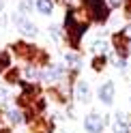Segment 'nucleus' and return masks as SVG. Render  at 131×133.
Returning <instances> with one entry per match:
<instances>
[{"mask_svg":"<svg viewBox=\"0 0 131 133\" xmlns=\"http://www.w3.org/2000/svg\"><path fill=\"white\" fill-rule=\"evenodd\" d=\"M62 30H64V41H67V45L71 49H77L82 37L86 35V26H82V24L67 11L64 13V22H62Z\"/></svg>","mask_w":131,"mask_h":133,"instance_id":"nucleus-1","label":"nucleus"},{"mask_svg":"<svg viewBox=\"0 0 131 133\" xmlns=\"http://www.w3.org/2000/svg\"><path fill=\"white\" fill-rule=\"evenodd\" d=\"M86 11L90 15V24H97V26H105L112 17V9L108 4V0H90V2H84Z\"/></svg>","mask_w":131,"mask_h":133,"instance_id":"nucleus-2","label":"nucleus"},{"mask_svg":"<svg viewBox=\"0 0 131 133\" xmlns=\"http://www.w3.org/2000/svg\"><path fill=\"white\" fill-rule=\"evenodd\" d=\"M11 24L15 28H17V32H22L24 39H35L39 35V26L35 22H32L30 17H26V15H22L19 11L11 15Z\"/></svg>","mask_w":131,"mask_h":133,"instance_id":"nucleus-3","label":"nucleus"},{"mask_svg":"<svg viewBox=\"0 0 131 133\" xmlns=\"http://www.w3.org/2000/svg\"><path fill=\"white\" fill-rule=\"evenodd\" d=\"M67 79V66L58 64V62H47L43 69H41V82L45 84H58V82Z\"/></svg>","mask_w":131,"mask_h":133,"instance_id":"nucleus-4","label":"nucleus"},{"mask_svg":"<svg viewBox=\"0 0 131 133\" xmlns=\"http://www.w3.org/2000/svg\"><path fill=\"white\" fill-rule=\"evenodd\" d=\"M108 127V118L99 112H90L84 116V131L86 133H103V129Z\"/></svg>","mask_w":131,"mask_h":133,"instance_id":"nucleus-5","label":"nucleus"},{"mask_svg":"<svg viewBox=\"0 0 131 133\" xmlns=\"http://www.w3.org/2000/svg\"><path fill=\"white\" fill-rule=\"evenodd\" d=\"M0 110H2V107H0ZM2 114H4V122L9 124V127H19V124H26L28 122V114L24 112L22 107H17V105L4 107Z\"/></svg>","mask_w":131,"mask_h":133,"instance_id":"nucleus-6","label":"nucleus"},{"mask_svg":"<svg viewBox=\"0 0 131 133\" xmlns=\"http://www.w3.org/2000/svg\"><path fill=\"white\" fill-rule=\"evenodd\" d=\"M73 99L77 103H82V105L93 103V88H90V84L86 79H77L73 84Z\"/></svg>","mask_w":131,"mask_h":133,"instance_id":"nucleus-7","label":"nucleus"},{"mask_svg":"<svg viewBox=\"0 0 131 133\" xmlns=\"http://www.w3.org/2000/svg\"><path fill=\"white\" fill-rule=\"evenodd\" d=\"M35 45H30V43H26V41H15V43L9 47V52L11 54H15V58H19V60H24V62H30V56L35 54Z\"/></svg>","mask_w":131,"mask_h":133,"instance_id":"nucleus-8","label":"nucleus"},{"mask_svg":"<svg viewBox=\"0 0 131 133\" xmlns=\"http://www.w3.org/2000/svg\"><path fill=\"white\" fill-rule=\"evenodd\" d=\"M26 124H28V133H54V122L43 116L30 118Z\"/></svg>","mask_w":131,"mask_h":133,"instance_id":"nucleus-9","label":"nucleus"},{"mask_svg":"<svg viewBox=\"0 0 131 133\" xmlns=\"http://www.w3.org/2000/svg\"><path fill=\"white\" fill-rule=\"evenodd\" d=\"M97 97H99V101L103 105H112L114 99H116V86H114V82L112 79L103 82V84L99 86V90H97Z\"/></svg>","mask_w":131,"mask_h":133,"instance_id":"nucleus-10","label":"nucleus"},{"mask_svg":"<svg viewBox=\"0 0 131 133\" xmlns=\"http://www.w3.org/2000/svg\"><path fill=\"white\" fill-rule=\"evenodd\" d=\"M112 133H131V120L127 114L116 112L112 120Z\"/></svg>","mask_w":131,"mask_h":133,"instance_id":"nucleus-11","label":"nucleus"},{"mask_svg":"<svg viewBox=\"0 0 131 133\" xmlns=\"http://www.w3.org/2000/svg\"><path fill=\"white\" fill-rule=\"evenodd\" d=\"M110 49H112V43H110L105 37H97L93 43H90V52H93L95 56H108Z\"/></svg>","mask_w":131,"mask_h":133,"instance_id":"nucleus-12","label":"nucleus"},{"mask_svg":"<svg viewBox=\"0 0 131 133\" xmlns=\"http://www.w3.org/2000/svg\"><path fill=\"white\" fill-rule=\"evenodd\" d=\"M64 64H67V69H77L80 71V66H82V56L77 52H64Z\"/></svg>","mask_w":131,"mask_h":133,"instance_id":"nucleus-13","label":"nucleus"},{"mask_svg":"<svg viewBox=\"0 0 131 133\" xmlns=\"http://www.w3.org/2000/svg\"><path fill=\"white\" fill-rule=\"evenodd\" d=\"M54 2L52 0H35V9L41 13V15H45V17H50V15L54 13Z\"/></svg>","mask_w":131,"mask_h":133,"instance_id":"nucleus-14","label":"nucleus"},{"mask_svg":"<svg viewBox=\"0 0 131 133\" xmlns=\"http://www.w3.org/2000/svg\"><path fill=\"white\" fill-rule=\"evenodd\" d=\"M2 75H4V79L9 82V84H22V82H24V79H22V69H17V66L6 69Z\"/></svg>","mask_w":131,"mask_h":133,"instance_id":"nucleus-15","label":"nucleus"},{"mask_svg":"<svg viewBox=\"0 0 131 133\" xmlns=\"http://www.w3.org/2000/svg\"><path fill=\"white\" fill-rule=\"evenodd\" d=\"M108 56H93V60H90V69L95 71V73H101L105 66H108Z\"/></svg>","mask_w":131,"mask_h":133,"instance_id":"nucleus-16","label":"nucleus"},{"mask_svg":"<svg viewBox=\"0 0 131 133\" xmlns=\"http://www.w3.org/2000/svg\"><path fill=\"white\" fill-rule=\"evenodd\" d=\"M47 32H50V39L56 41V43L64 41V30H62V26H58V24H52V26L47 28Z\"/></svg>","mask_w":131,"mask_h":133,"instance_id":"nucleus-17","label":"nucleus"},{"mask_svg":"<svg viewBox=\"0 0 131 133\" xmlns=\"http://www.w3.org/2000/svg\"><path fill=\"white\" fill-rule=\"evenodd\" d=\"M11 66H13L11 52H0V75H2L6 69H11Z\"/></svg>","mask_w":131,"mask_h":133,"instance_id":"nucleus-18","label":"nucleus"},{"mask_svg":"<svg viewBox=\"0 0 131 133\" xmlns=\"http://www.w3.org/2000/svg\"><path fill=\"white\" fill-rule=\"evenodd\" d=\"M17 11L28 17V15H32V11H35V2H32V0H19L17 2Z\"/></svg>","mask_w":131,"mask_h":133,"instance_id":"nucleus-19","label":"nucleus"},{"mask_svg":"<svg viewBox=\"0 0 131 133\" xmlns=\"http://www.w3.org/2000/svg\"><path fill=\"white\" fill-rule=\"evenodd\" d=\"M120 37L125 39V41H131V22L127 24V26H122V28H120Z\"/></svg>","mask_w":131,"mask_h":133,"instance_id":"nucleus-20","label":"nucleus"},{"mask_svg":"<svg viewBox=\"0 0 131 133\" xmlns=\"http://www.w3.org/2000/svg\"><path fill=\"white\" fill-rule=\"evenodd\" d=\"M127 0H108V4H110V9H122L125 6Z\"/></svg>","mask_w":131,"mask_h":133,"instance_id":"nucleus-21","label":"nucleus"},{"mask_svg":"<svg viewBox=\"0 0 131 133\" xmlns=\"http://www.w3.org/2000/svg\"><path fill=\"white\" fill-rule=\"evenodd\" d=\"M4 99H9V90H6V86L0 84V101H4Z\"/></svg>","mask_w":131,"mask_h":133,"instance_id":"nucleus-22","label":"nucleus"},{"mask_svg":"<svg viewBox=\"0 0 131 133\" xmlns=\"http://www.w3.org/2000/svg\"><path fill=\"white\" fill-rule=\"evenodd\" d=\"M6 22H9V19H6V15H4V11H0V30H2V28L6 26Z\"/></svg>","mask_w":131,"mask_h":133,"instance_id":"nucleus-23","label":"nucleus"},{"mask_svg":"<svg viewBox=\"0 0 131 133\" xmlns=\"http://www.w3.org/2000/svg\"><path fill=\"white\" fill-rule=\"evenodd\" d=\"M127 56L131 58V41H127Z\"/></svg>","mask_w":131,"mask_h":133,"instance_id":"nucleus-24","label":"nucleus"},{"mask_svg":"<svg viewBox=\"0 0 131 133\" xmlns=\"http://www.w3.org/2000/svg\"><path fill=\"white\" fill-rule=\"evenodd\" d=\"M125 17H127V19H131V9H125Z\"/></svg>","mask_w":131,"mask_h":133,"instance_id":"nucleus-25","label":"nucleus"},{"mask_svg":"<svg viewBox=\"0 0 131 133\" xmlns=\"http://www.w3.org/2000/svg\"><path fill=\"white\" fill-rule=\"evenodd\" d=\"M54 4H64V0H52Z\"/></svg>","mask_w":131,"mask_h":133,"instance_id":"nucleus-26","label":"nucleus"},{"mask_svg":"<svg viewBox=\"0 0 131 133\" xmlns=\"http://www.w3.org/2000/svg\"><path fill=\"white\" fill-rule=\"evenodd\" d=\"M82 2H90V0H82Z\"/></svg>","mask_w":131,"mask_h":133,"instance_id":"nucleus-27","label":"nucleus"}]
</instances>
